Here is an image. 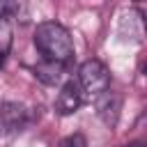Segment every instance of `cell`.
Instances as JSON below:
<instances>
[{"instance_id":"ba28073f","label":"cell","mask_w":147,"mask_h":147,"mask_svg":"<svg viewBox=\"0 0 147 147\" xmlns=\"http://www.w3.org/2000/svg\"><path fill=\"white\" fill-rule=\"evenodd\" d=\"M57 147H87V140H85L83 133H71V136L62 138Z\"/></svg>"},{"instance_id":"7a4b0ae2","label":"cell","mask_w":147,"mask_h":147,"mask_svg":"<svg viewBox=\"0 0 147 147\" xmlns=\"http://www.w3.org/2000/svg\"><path fill=\"white\" fill-rule=\"evenodd\" d=\"M78 85L83 90V94L87 96H99L101 92H106L110 87V71L103 62L99 60H85L78 69Z\"/></svg>"},{"instance_id":"9c48e42d","label":"cell","mask_w":147,"mask_h":147,"mask_svg":"<svg viewBox=\"0 0 147 147\" xmlns=\"http://www.w3.org/2000/svg\"><path fill=\"white\" fill-rule=\"evenodd\" d=\"M124 147H140V142H131V145H124Z\"/></svg>"},{"instance_id":"6da1fadb","label":"cell","mask_w":147,"mask_h":147,"mask_svg":"<svg viewBox=\"0 0 147 147\" xmlns=\"http://www.w3.org/2000/svg\"><path fill=\"white\" fill-rule=\"evenodd\" d=\"M34 46L44 60H53V62H62V64L71 62L76 55L74 39L69 34V30L64 25H60L57 21H44L37 25Z\"/></svg>"},{"instance_id":"5b68a950","label":"cell","mask_w":147,"mask_h":147,"mask_svg":"<svg viewBox=\"0 0 147 147\" xmlns=\"http://www.w3.org/2000/svg\"><path fill=\"white\" fill-rule=\"evenodd\" d=\"M96 99V113H99V117L103 119V124L106 126H115L117 124V117H119V108H122V99L115 94V92H110V90H106V92H101L99 96H94Z\"/></svg>"},{"instance_id":"277c9868","label":"cell","mask_w":147,"mask_h":147,"mask_svg":"<svg viewBox=\"0 0 147 147\" xmlns=\"http://www.w3.org/2000/svg\"><path fill=\"white\" fill-rule=\"evenodd\" d=\"M85 101V94L78 85V80H69L62 85V90L57 92V99H55V113L67 117V115H74Z\"/></svg>"},{"instance_id":"52a82bcc","label":"cell","mask_w":147,"mask_h":147,"mask_svg":"<svg viewBox=\"0 0 147 147\" xmlns=\"http://www.w3.org/2000/svg\"><path fill=\"white\" fill-rule=\"evenodd\" d=\"M11 44H14V32H11L9 16L0 14V57H5L11 51Z\"/></svg>"},{"instance_id":"3957f363","label":"cell","mask_w":147,"mask_h":147,"mask_svg":"<svg viewBox=\"0 0 147 147\" xmlns=\"http://www.w3.org/2000/svg\"><path fill=\"white\" fill-rule=\"evenodd\" d=\"M30 122V113L23 103L2 101L0 103V138H9L21 133Z\"/></svg>"},{"instance_id":"8992f818","label":"cell","mask_w":147,"mask_h":147,"mask_svg":"<svg viewBox=\"0 0 147 147\" xmlns=\"http://www.w3.org/2000/svg\"><path fill=\"white\" fill-rule=\"evenodd\" d=\"M64 67L62 62H53V60H41L34 67V76L44 83V85H57L64 78Z\"/></svg>"}]
</instances>
